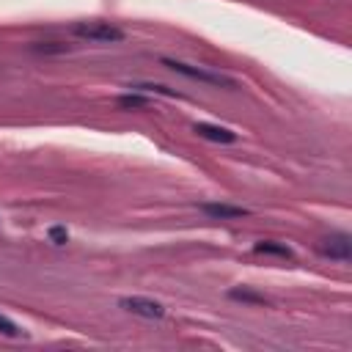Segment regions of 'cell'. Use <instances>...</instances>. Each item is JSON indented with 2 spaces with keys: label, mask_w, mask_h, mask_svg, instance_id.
<instances>
[{
  "label": "cell",
  "mask_w": 352,
  "mask_h": 352,
  "mask_svg": "<svg viewBox=\"0 0 352 352\" xmlns=\"http://www.w3.org/2000/svg\"><path fill=\"white\" fill-rule=\"evenodd\" d=\"M50 240H53L55 245H66V243H69V231H66L64 226H53V228H50Z\"/></svg>",
  "instance_id": "cell-10"
},
{
  "label": "cell",
  "mask_w": 352,
  "mask_h": 352,
  "mask_svg": "<svg viewBox=\"0 0 352 352\" xmlns=\"http://www.w3.org/2000/svg\"><path fill=\"white\" fill-rule=\"evenodd\" d=\"M228 297H234V300H245V303H256V306H265V303H267L262 295H254V292H245V289H234V292H228Z\"/></svg>",
  "instance_id": "cell-9"
},
{
  "label": "cell",
  "mask_w": 352,
  "mask_h": 352,
  "mask_svg": "<svg viewBox=\"0 0 352 352\" xmlns=\"http://www.w3.org/2000/svg\"><path fill=\"white\" fill-rule=\"evenodd\" d=\"M116 102H119V107H127V110H144V107H149V99L146 96H138V94H124V96H119Z\"/></svg>",
  "instance_id": "cell-7"
},
{
  "label": "cell",
  "mask_w": 352,
  "mask_h": 352,
  "mask_svg": "<svg viewBox=\"0 0 352 352\" xmlns=\"http://www.w3.org/2000/svg\"><path fill=\"white\" fill-rule=\"evenodd\" d=\"M201 212L209 217H220V220H234V217H245L248 209L243 206H231V204H201Z\"/></svg>",
  "instance_id": "cell-6"
},
{
  "label": "cell",
  "mask_w": 352,
  "mask_h": 352,
  "mask_svg": "<svg viewBox=\"0 0 352 352\" xmlns=\"http://www.w3.org/2000/svg\"><path fill=\"white\" fill-rule=\"evenodd\" d=\"M72 33L77 39L96 42V44H119V42H124V31L110 25V23H77L72 28Z\"/></svg>",
  "instance_id": "cell-1"
},
{
  "label": "cell",
  "mask_w": 352,
  "mask_h": 352,
  "mask_svg": "<svg viewBox=\"0 0 352 352\" xmlns=\"http://www.w3.org/2000/svg\"><path fill=\"white\" fill-rule=\"evenodd\" d=\"M119 306L124 311L138 314V316H146V319H163L165 316V308L157 300H149V297H122Z\"/></svg>",
  "instance_id": "cell-3"
},
{
  "label": "cell",
  "mask_w": 352,
  "mask_h": 352,
  "mask_svg": "<svg viewBox=\"0 0 352 352\" xmlns=\"http://www.w3.org/2000/svg\"><path fill=\"white\" fill-rule=\"evenodd\" d=\"M165 66H171L174 72L190 77V80H198V83H209V85H220V88H234V80L217 75V72H206V69H198V66H190V64H182V61H174V58H163Z\"/></svg>",
  "instance_id": "cell-2"
},
{
  "label": "cell",
  "mask_w": 352,
  "mask_h": 352,
  "mask_svg": "<svg viewBox=\"0 0 352 352\" xmlns=\"http://www.w3.org/2000/svg\"><path fill=\"white\" fill-rule=\"evenodd\" d=\"M319 251H322V256H327V259L349 262V259H352V240L347 237V234H333V237H327V240L319 243Z\"/></svg>",
  "instance_id": "cell-4"
},
{
  "label": "cell",
  "mask_w": 352,
  "mask_h": 352,
  "mask_svg": "<svg viewBox=\"0 0 352 352\" xmlns=\"http://www.w3.org/2000/svg\"><path fill=\"white\" fill-rule=\"evenodd\" d=\"M0 333H3V336H12V338H14V336H20V327H17V325H14L9 316H0Z\"/></svg>",
  "instance_id": "cell-11"
},
{
  "label": "cell",
  "mask_w": 352,
  "mask_h": 352,
  "mask_svg": "<svg viewBox=\"0 0 352 352\" xmlns=\"http://www.w3.org/2000/svg\"><path fill=\"white\" fill-rule=\"evenodd\" d=\"M193 133H195L198 138L212 141V144H234V141H237V133H231V130H226V127H217V124H204V122H198V124L193 127Z\"/></svg>",
  "instance_id": "cell-5"
},
{
  "label": "cell",
  "mask_w": 352,
  "mask_h": 352,
  "mask_svg": "<svg viewBox=\"0 0 352 352\" xmlns=\"http://www.w3.org/2000/svg\"><path fill=\"white\" fill-rule=\"evenodd\" d=\"M256 254H267V256H281V259H292V251L286 245H275V243H259Z\"/></svg>",
  "instance_id": "cell-8"
}]
</instances>
